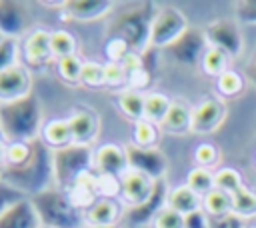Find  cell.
<instances>
[{"label":"cell","mask_w":256,"mask_h":228,"mask_svg":"<svg viewBox=\"0 0 256 228\" xmlns=\"http://www.w3.org/2000/svg\"><path fill=\"white\" fill-rule=\"evenodd\" d=\"M122 214L124 210L116 202V198H98L84 212V220L86 226H110V224H118V218Z\"/></svg>","instance_id":"d6986e66"},{"label":"cell","mask_w":256,"mask_h":228,"mask_svg":"<svg viewBox=\"0 0 256 228\" xmlns=\"http://www.w3.org/2000/svg\"><path fill=\"white\" fill-rule=\"evenodd\" d=\"M32 154V142H12L6 148V164L4 166H22L28 162Z\"/></svg>","instance_id":"e575fe53"},{"label":"cell","mask_w":256,"mask_h":228,"mask_svg":"<svg viewBox=\"0 0 256 228\" xmlns=\"http://www.w3.org/2000/svg\"><path fill=\"white\" fill-rule=\"evenodd\" d=\"M92 156H94V150H90L88 144H76V142L60 150H54L52 152L54 186L64 190L84 172L92 170Z\"/></svg>","instance_id":"5b68a950"},{"label":"cell","mask_w":256,"mask_h":228,"mask_svg":"<svg viewBox=\"0 0 256 228\" xmlns=\"http://www.w3.org/2000/svg\"><path fill=\"white\" fill-rule=\"evenodd\" d=\"M18 40L16 38H2L0 42V72L18 64Z\"/></svg>","instance_id":"74e56055"},{"label":"cell","mask_w":256,"mask_h":228,"mask_svg":"<svg viewBox=\"0 0 256 228\" xmlns=\"http://www.w3.org/2000/svg\"><path fill=\"white\" fill-rule=\"evenodd\" d=\"M202 210L210 218L228 216V214H232V196L220 188H214L202 198Z\"/></svg>","instance_id":"484cf974"},{"label":"cell","mask_w":256,"mask_h":228,"mask_svg":"<svg viewBox=\"0 0 256 228\" xmlns=\"http://www.w3.org/2000/svg\"><path fill=\"white\" fill-rule=\"evenodd\" d=\"M40 140L54 150H60L68 144H72V132L68 126L66 118H54L50 122H44L42 132H40Z\"/></svg>","instance_id":"603a6c76"},{"label":"cell","mask_w":256,"mask_h":228,"mask_svg":"<svg viewBox=\"0 0 256 228\" xmlns=\"http://www.w3.org/2000/svg\"><path fill=\"white\" fill-rule=\"evenodd\" d=\"M64 192H66L68 200L72 202V206H76L78 210L86 212L98 200V194H96V174H94V170L84 172L68 188H64Z\"/></svg>","instance_id":"2e32d148"},{"label":"cell","mask_w":256,"mask_h":228,"mask_svg":"<svg viewBox=\"0 0 256 228\" xmlns=\"http://www.w3.org/2000/svg\"><path fill=\"white\" fill-rule=\"evenodd\" d=\"M62 8L68 18L88 22V20H96V18H102L104 14H108L114 8V4L106 2V0H96V2L82 0V2H64Z\"/></svg>","instance_id":"44dd1931"},{"label":"cell","mask_w":256,"mask_h":228,"mask_svg":"<svg viewBox=\"0 0 256 228\" xmlns=\"http://www.w3.org/2000/svg\"><path fill=\"white\" fill-rule=\"evenodd\" d=\"M6 148H8V142L2 138V134H0V170H2V166L6 164Z\"/></svg>","instance_id":"c3c4849f"},{"label":"cell","mask_w":256,"mask_h":228,"mask_svg":"<svg viewBox=\"0 0 256 228\" xmlns=\"http://www.w3.org/2000/svg\"><path fill=\"white\" fill-rule=\"evenodd\" d=\"M128 54H130V48L122 40H118V38H108L106 40V56H108V62H122Z\"/></svg>","instance_id":"ee69618b"},{"label":"cell","mask_w":256,"mask_h":228,"mask_svg":"<svg viewBox=\"0 0 256 228\" xmlns=\"http://www.w3.org/2000/svg\"><path fill=\"white\" fill-rule=\"evenodd\" d=\"M232 212L236 216H254L256 214V194L248 188H240L232 194Z\"/></svg>","instance_id":"4dcf8cb0"},{"label":"cell","mask_w":256,"mask_h":228,"mask_svg":"<svg viewBox=\"0 0 256 228\" xmlns=\"http://www.w3.org/2000/svg\"><path fill=\"white\" fill-rule=\"evenodd\" d=\"M42 126V106L36 94L28 92L14 100H0V134L8 144L34 142Z\"/></svg>","instance_id":"6da1fadb"},{"label":"cell","mask_w":256,"mask_h":228,"mask_svg":"<svg viewBox=\"0 0 256 228\" xmlns=\"http://www.w3.org/2000/svg\"><path fill=\"white\" fill-rule=\"evenodd\" d=\"M226 62H228V56L222 50L208 46V50H206V54H204V58H202L200 64H202V70L206 74L218 78L222 72H226Z\"/></svg>","instance_id":"1f68e13d"},{"label":"cell","mask_w":256,"mask_h":228,"mask_svg":"<svg viewBox=\"0 0 256 228\" xmlns=\"http://www.w3.org/2000/svg\"><path fill=\"white\" fill-rule=\"evenodd\" d=\"M80 82L86 86H102L104 84V64L100 62H84L80 70Z\"/></svg>","instance_id":"f35d334b"},{"label":"cell","mask_w":256,"mask_h":228,"mask_svg":"<svg viewBox=\"0 0 256 228\" xmlns=\"http://www.w3.org/2000/svg\"><path fill=\"white\" fill-rule=\"evenodd\" d=\"M158 10L160 8L152 2L128 6L126 10L118 12L110 22L108 38H118L130 48V52L140 54L150 44V30Z\"/></svg>","instance_id":"3957f363"},{"label":"cell","mask_w":256,"mask_h":228,"mask_svg":"<svg viewBox=\"0 0 256 228\" xmlns=\"http://www.w3.org/2000/svg\"><path fill=\"white\" fill-rule=\"evenodd\" d=\"M194 158H196L198 166H202V168H208V166H212V164L218 160V150H216L212 144L204 142V144H200V146L196 148V152H194Z\"/></svg>","instance_id":"f6af8a7d"},{"label":"cell","mask_w":256,"mask_h":228,"mask_svg":"<svg viewBox=\"0 0 256 228\" xmlns=\"http://www.w3.org/2000/svg\"><path fill=\"white\" fill-rule=\"evenodd\" d=\"M30 30V12L22 2L0 0V34L6 38H20Z\"/></svg>","instance_id":"8fae6325"},{"label":"cell","mask_w":256,"mask_h":228,"mask_svg":"<svg viewBox=\"0 0 256 228\" xmlns=\"http://www.w3.org/2000/svg\"><path fill=\"white\" fill-rule=\"evenodd\" d=\"M168 184L166 180H156L154 182V188H152V194L148 196V200H144L142 204L138 206H130L124 210V218L134 224V226H142V224H152V220L158 216V212L166 206L168 202Z\"/></svg>","instance_id":"9c48e42d"},{"label":"cell","mask_w":256,"mask_h":228,"mask_svg":"<svg viewBox=\"0 0 256 228\" xmlns=\"http://www.w3.org/2000/svg\"><path fill=\"white\" fill-rule=\"evenodd\" d=\"M0 178L22 194H26L28 198L52 188L50 182L54 184V174L50 148L40 138H36L32 142V154L28 162H24L22 166H2Z\"/></svg>","instance_id":"7a4b0ae2"},{"label":"cell","mask_w":256,"mask_h":228,"mask_svg":"<svg viewBox=\"0 0 256 228\" xmlns=\"http://www.w3.org/2000/svg\"><path fill=\"white\" fill-rule=\"evenodd\" d=\"M172 100L160 92H150L146 94V100H144V118L154 122V124H160L162 118L166 116L168 108H170Z\"/></svg>","instance_id":"83f0119b"},{"label":"cell","mask_w":256,"mask_h":228,"mask_svg":"<svg viewBox=\"0 0 256 228\" xmlns=\"http://www.w3.org/2000/svg\"><path fill=\"white\" fill-rule=\"evenodd\" d=\"M158 124L142 118V120H136L132 124V144L136 146H142V148H154L156 146V140H158Z\"/></svg>","instance_id":"4316f807"},{"label":"cell","mask_w":256,"mask_h":228,"mask_svg":"<svg viewBox=\"0 0 256 228\" xmlns=\"http://www.w3.org/2000/svg\"><path fill=\"white\" fill-rule=\"evenodd\" d=\"M2 38H6V36H2V34H0V42H2Z\"/></svg>","instance_id":"816d5d0a"},{"label":"cell","mask_w":256,"mask_h":228,"mask_svg":"<svg viewBox=\"0 0 256 228\" xmlns=\"http://www.w3.org/2000/svg\"><path fill=\"white\" fill-rule=\"evenodd\" d=\"M236 18L244 24H256V0H240L234 4Z\"/></svg>","instance_id":"7bdbcfd3"},{"label":"cell","mask_w":256,"mask_h":228,"mask_svg":"<svg viewBox=\"0 0 256 228\" xmlns=\"http://www.w3.org/2000/svg\"><path fill=\"white\" fill-rule=\"evenodd\" d=\"M182 228H212V220L202 208H198V210L184 216Z\"/></svg>","instance_id":"bcb514c9"},{"label":"cell","mask_w":256,"mask_h":228,"mask_svg":"<svg viewBox=\"0 0 256 228\" xmlns=\"http://www.w3.org/2000/svg\"><path fill=\"white\" fill-rule=\"evenodd\" d=\"M82 64L80 58L76 54H70V56H64V58H58L56 60V66H58V72L64 80H70V82H76L80 80V70H82Z\"/></svg>","instance_id":"d590c367"},{"label":"cell","mask_w":256,"mask_h":228,"mask_svg":"<svg viewBox=\"0 0 256 228\" xmlns=\"http://www.w3.org/2000/svg\"><path fill=\"white\" fill-rule=\"evenodd\" d=\"M246 76H248V80L256 86V50H254V54H252L250 62L246 64Z\"/></svg>","instance_id":"7dc6e473"},{"label":"cell","mask_w":256,"mask_h":228,"mask_svg":"<svg viewBox=\"0 0 256 228\" xmlns=\"http://www.w3.org/2000/svg\"><path fill=\"white\" fill-rule=\"evenodd\" d=\"M22 52L26 56L28 62L38 64L44 62L46 58H52V50H50V32L44 28H34L26 34L24 42H22Z\"/></svg>","instance_id":"ffe728a7"},{"label":"cell","mask_w":256,"mask_h":228,"mask_svg":"<svg viewBox=\"0 0 256 228\" xmlns=\"http://www.w3.org/2000/svg\"><path fill=\"white\" fill-rule=\"evenodd\" d=\"M186 186L192 188L200 198H204L210 190L216 188V182H214V174L208 170V168H202V166H196L188 172V178H186Z\"/></svg>","instance_id":"f1b7e54d"},{"label":"cell","mask_w":256,"mask_h":228,"mask_svg":"<svg viewBox=\"0 0 256 228\" xmlns=\"http://www.w3.org/2000/svg\"><path fill=\"white\" fill-rule=\"evenodd\" d=\"M168 54L180 62V64H198L202 62L206 50H208V40L204 36V32L196 30V28H188L174 44H170L168 48Z\"/></svg>","instance_id":"30bf717a"},{"label":"cell","mask_w":256,"mask_h":228,"mask_svg":"<svg viewBox=\"0 0 256 228\" xmlns=\"http://www.w3.org/2000/svg\"><path fill=\"white\" fill-rule=\"evenodd\" d=\"M24 198H28V196L22 194L20 190H16L14 186H10L8 182H4V180L0 178V214H2L6 208H10L12 204H16L18 200H24Z\"/></svg>","instance_id":"b9f144b4"},{"label":"cell","mask_w":256,"mask_h":228,"mask_svg":"<svg viewBox=\"0 0 256 228\" xmlns=\"http://www.w3.org/2000/svg\"><path fill=\"white\" fill-rule=\"evenodd\" d=\"M126 158H128V168L146 174L154 182L164 178L168 162H166V156L158 148H142L136 144H128Z\"/></svg>","instance_id":"ba28073f"},{"label":"cell","mask_w":256,"mask_h":228,"mask_svg":"<svg viewBox=\"0 0 256 228\" xmlns=\"http://www.w3.org/2000/svg\"><path fill=\"white\" fill-rule=\"evenodd\" d=\"M66 120L72 132V142L76 144H88L98 132V116L86 106L72 110V114Z\"/></svg>","instance_id":"e0dca14e"},{"label":"cell","mask_w":256,"mask_h":228,"mask_svg":"<svg viewBox=\"0 0 256 228\" xmlns=\"http://www.w3.org/2000/svg\"><path fill=\"white\" fill-rule=\"evenodd\" d=\"M166 206H170V208L176 210L178 214L186 216V214H190V212L202 208V198H200L192 188H188L186 184H182V186L170 188Z\"/></svg>","instance_id":"cb8c5ba5"},{"label":"cell","mask_w":256,"mask_h":228,"mask_svg":"<svg viewBox=\"0 0 256 228\" xmlns=\"http://www.w3.org/2000/svg\"><path fill=\"white\" fill-rule=\"evenodd\" d=\"M96 174V194L98 198H116L120 194V176L114 174Z\"/></svg>","instance_id":"836d02e7"},{"label":"cell","mask_w":256,"mask_h":228,"mask_svg":"<svg viewBox=\"0 0 256 228\" xmlns=\"http://www.w3.org/2000/svg\"><path fill=\"white\" fill-rule=\"evenodd\" d=\"M144 100H146V94H142L138 90H132V88H126V90L118 92L116 104H118V108L124 116L132 118L136 122V120L144 118Z\"/></svg>","instance_id":"d4e9b609"},{"label":"cell","mask_w":256,"mask_h":228,"mask_svg":"<svg viewBox=\"0 0 256 228\" xmlns=\"http://www.w3.org/2000/svg\"><path fill=\"white\" fill-rule=\"evenodd\" d=\"M154 188V180L148 178L146 174L128 168L122 176H120V196L124 198V202L130 206H138L144 200H148V196L152 194Z\"/></svg>","instance_id":"4fadbf2b"},{"label":"cell","mask_w":256,"mask_h":228,"mask_svg":"<svg viewBox=\"0 0 256 228\" xmlns=\"http://www.w3.org/2000/svg\"><path fill=\"white\" fill-rule=\"evenodd\" d=\"M86 228H120L118 224H110V226H86Z\"/></svg>","instance_id":"681fc988"},{"label":"cell","mask_w":256,"mask_h":228,"mask_svg":"<svg viewBox=\"0 0 256 228\" xmlns=\"http://www.w3.org/2000/svg\"><path fill=\"white\" fill-rule=\"evenodd\" d=\"M224 104L218 98H206L196 108H192V122L190 130L198 134H208L216 130L224 118Z\"/></svg>","instance_id":"5bb4252c"},{"label":"cell","mask_w":256,"mask_h":228,"mask_svg":"<svg viewBox=\"0 0 256 228\" xmlns=\"http://www.w3.org/2000/svg\"><path fill=\"white\" fill-rule=\"evenodd\" d=\"M40 222L50 228H86L84 212L72 206L66 192L52 186L44 192L30 196Z\"/></svg>","instance_id":"277c9868"},{"label":"cell","mask_w":256,"mask_h":228,"mask_svg":"<svg viewBox=\"0 0 256 228\" xmlns=\"http://www.w3.org/2000/svg\"><path fill=\"white\" fill-rule=\"evenodd\" d=\"M182 222H184L182 214H178L170 206H164L158 212V216L152 220V228H182Z\"/></svg>","instance_id":"ab89813d"},{"label":"cell","mask_w":256,"mask_h":228,"mask_svg":"<svg viewBox=\"0 0 256 228\" xmlns=\"http://www.w3.org/2000/svg\"><path fill=\"white\" fill-rule=\"evenodd\" d=\"M92 170L102 172V174H114L122 176L128 170V158H126V148L114 142L100 144L94 150L92 156Z\"/></svg>","instance_id":"7c38bea8"},{"label":"cell","mask_w":256,"mask_h":228,"mask_svg":"<svg viewBox=\"0 0 256 228\" xmlns=\"http://www.w3.org/2000/svg\"><path fill=\"white\" fill-rule=\"evenodd\" d=\"M190 122H192V110L178 100H172L166 116L162 118V122L158 124L160 130L170 132V134H182L186 130H190Z\"/></svg>","instance_id":"7402d4cb"},{"label":"cell","mask_w":256,"mask_h":228,"mask_svg":"<svg viewBox=\"0 0 256 228\" xmlns=\"http://www.w3.org/2000/svg\"><path fill=\"white\" fill-rule=\"evenodd\" d=\"M40 216L30 198L18 200L0 214V228H40Z\"/></svg>","instance_id":"9a60e30c"},{"label":"cell","mask_w":256,"mask_h":228,"mask_svg":"<svg viewBox=\"0 0 256 228\" xmlns=\"http://www.w3.org/2000/svg\"><path fill=\"white\" fill-rule=\"evenodd\" d=\"M188 30L186 16L174 6H162L152 22L148 48H168Z\"/></svg>","instance_id":"8992f818"},{"label":"cell","mask_w":256,"mask_h":228,"mask_svg":"<svg viewBox=\"0 0 256 228\" xmlns=\"http://www.w3.org/2000/svg\"><path fill=\"white\" fill-rule=\"evenodd\" d=\"M50 50L52 56H56V60L70 56L76 52V38L68 30H54L50 32Z\"/></svg>","instance_id":"f546056e"},{"label":"cell","mask_w":256,"mask_h":228,"mask_svg":"<svg viewBox=\"0 0 256 228\" xmlns=\"http://www.w3.org/2000/svg\"><path fill=\"white\" fill-rule=\"evenodd\" d=\"M214 182H216V188L228 192L230 196H232L234 192H238L240 188H244V186H242V178H240V174H238L234 168H220V170L214 174Z\"/></svg>","instance_id":"d6a6232c"},{"label":"cell","mask_w":256,"mask_h":228,"mask_svg":"<svg viewBox=\"0 0 256 228\" xmlns=\"http://www.w3.org/2000/svg\"><path fill=\"white\" fill-rule=\"evenodd\" d=\"M40 228H50V226H44V224H40Z\"/></svg>","instance_id":"f907efd6"},{"label":"cell","mask_w":256,"mask_h":228,"mask_svg":"<svg viewBox=\"0 0 256 228\" xmlns=\"http://www.w3.org/2000/svg\"><path fill=\"white\" fill-rule=\"evenodd\" d=\"M124 82H128V74H126L122 62H106L104 64V84L122 86Z\"/></svg>","instance_id":"60d3db41"},{"label":"cell","mask_w":256,"mask_h":228,"mask_svg":"<svg viewBox=\"0 0 256 228\" xmlns=\"http://www.w3.org/2000/svg\"><path fill=\"white\" fill-rule=\"evenodd\" d=\"M204 36L208 40V46L222 50L226 56L236 58L242 52V32L234 20L222 18V20L210 22L204 30Z\"/></svg>","instance_id":"52a82bcc"},{"label":"cell","mask_w":256,"mask_h":228,"mask_svg":"<svg viewBox=\"0 0 256 228\" xmlns=\"http://www.w3.org/2000/svg\"><path fill=\"white\" fill-rule=\"evenodd\" d=\"M30 92V76L22 64L0 72V100H14Z\"/></svg>","instance_id":"ac0fdd59"},{"label":"cell","mask_w":256,"mask_h":228,"mask_svg":"<svg viewBox=\"0 0 256 228\" xmlns=\"http://www.w3.org/2000/svg\"><path fill=\"white\" fill-rule=\"evenodd\" d=\"M216 86H218V90H220L222 94L234 96V94H238V92L242 90L244 80H242V76H240L238 72L226 70V72H222V74L216 78Z\"/></svg>","instance_id":"8d00e7d4"}]
</instances>
